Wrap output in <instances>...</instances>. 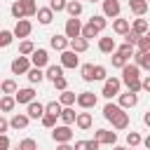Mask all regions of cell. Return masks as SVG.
Masks as SVG:
<instances>
[{"instance_id":"cell-1","label":"cell","mask_w":150,"mask_h":150,"mask_svg":"<svg viewBox=\"0 0 150 150\" xmlns=\"http://www.w3.org/2000/svg\"><path fill=\"white\" fill-rule=\"evenodd\" d=\"M28 61H30L33 68H47V66H49V52H47L45 47H35L33 54L28 56Z\"/></svg>"},{"instance_id":"cell-2","label":"cell","mask_w":150,"mask_h":150,"mask_svg":"<svg viewBox=\"0 0 150 150\" xmlns=\"http://www.w3.org/2000/svg\"><path fill=\"white\" fill-rule=\"evenodd\" d=\"M120 89H122V82H120V77H105L103 80V96L108 98V101H112L117 94H120Z\"/></svg>"},{"instance_id":"cell-3","label":"cell","mask_w":150,"mask_h":150,"mask_svg":"<svg viewBox=\"0 0 150 150\" xmlns=\"http://www.w3.org/2000/svg\"><path fill=\"white\" fill-rule=\"evenodd\" d=\"M52 138H54V143H70L73 141V129L70 127H66V124H56L54 129H52Z\"/></svg>"},{"instance_id":"cell-4","label":"cell","mask_w":150,"mask_h":150,"mask_svg":"<svg viewBox=\"0 0 150 150\" xmlns=\"http://www.w3.org/2000/svg\"><path fill=\"white\" fill-rule=\"evenodd\" d=\"M28 68H30L28 56H14V59H12V63H9L12 75H26V73H28Z\"/></svg>"},{"instance_id":"cell-5","label":"cell","mask_w":150,"mask_h":150,"mask_svg":"<svg viewBox=\"0 0 150 150\" xmlns=\"http://www.w3.org/2000/svg\"><path fill=\"white\" fill-rule=\"evenodd\" d=\"M120 70H122V80H120L122 84H129L131 80H141V68L134 63H124Z\"/></svg>"},{"instance_id":"cell-6","label":"cell","mask_w":150,"mask_h":150,"mask_svg":"<svg viewBox=\"0 0 150 150\" xmlns=\"http://www.w3.org/2000/svg\"><path fill=\"white\" fill-rule=\"evenodd\" d=\"M96 94L94 91H82V94H77L75 96V103L82 108V110H91V108H96Z\"/></svg>"},{"instance_id":"cell-7","label":"cell","mask_w":150,"mask_h":150,"mask_svg":"<svg viewBox=\"0 0 150 150\" xmlns=\"http://www.w3.org/2000/svg\"><path fill=\"white\" fill-rule=\"evenodd\" d=\"M94 141H96V143H105V145H115V143H117V131L96 129V131H94Z\"/></svg>"},{"instance_id":"cell-8","label":"cell","mask_w":150,"mask_h":150,"mask_svg":"<svg viewBox=\"0 0 150 150\" xmlns=\"http://www.w3.org/2000/svg\"><path fill=\"white\" fill-rule=\"evenodd\" d=\"M101 5H103V16L105 19H117L120 12H122L120 0H101Z\"/></svg>"},{"instance_id":"cell-9","label":"cell","mask_w":150,"mask_h":150,"mask_svg":"<svg viewBox=\"0 0 150 150\" xmlns=\"http://www.w3.org/2000/svg\"><path fill=\"white\" fill-rule=\"evenodd\" d=\"M80 30H82V21H80V19H75V16H70V19L66 21L63 35H66L68 40H73V38H80Z\"/></svg>"},{"instance_id":"cell-10","label":"cell","mask_w":150,"mask_h":150,"mask_svg":"<svg viewBox=\"0 0 150 150\" xmlns=\"http://www.w3.org/2000/svg\"><path fill=\"white\" fill-rule=\"evenodd\" d=\"M30 30H33V23H30L28 19H19V21H16V26H14V30H12V35H14V38H21V40H26V38L30 35Z\"/></svg>"},{"instance_id":"cell-11","label":"cell","mask_w":150,"mask_h":150,"mask_svg":"<svg viewBox=\"0 0 150 150\" xmlns=\"http://www.w3.org/2000/svg\"><path fill=\"white\" fill-rule=\"evenodd\" d=\"M30 101H35V89H33V87H23V89H16V94H14V103L28 105Z\"/></svg>"},{"instance_id":"cell-12","label":"cell","mask_w":150,"mask_h":150,"mask_svg":"<svg viewBox=\"0 0 150 150\" xmlns=\"http://www.w3.org/2000/svg\"><path fill=\"white\" fill-rule=\"evenodd\" d=\"M73 124H75L80 131H89V129H91V124H94V117H91V112H77Z\"/></svg>"},{"instance_id":"cell-13","label":"cell","mask_w":150,"mask_h":150,"mask_svg":"<svg viewBox=\"0 0 150 150\" xmlns=\"http://www.w3.org/2000/svg\"><path fill=\"white\" fill-rule=\"evenodd\" d=\"M77 66H80L77 54L70 52V49H63L61 52V68H77Z\"/></svg>"},{"instance_id":"cell-14","label":"cell","mask_w":150,"mask_h":150,"mask_svg":"<svg viewBox=\"0 0 150 150\" xmlns=\"http://www.w3.org/2000/svg\"><path fill=\"white\" fill-rule=\"evenodd\" d=\"M117 105L122 108V110H127V108H134V105H138V94H131V91H127V94H117Z\"/></svg>"},{"instance_id":"cell-15","label":"cell","mask_w":150,"mask_h":150,"mask_svg":"<svg viewBox=\"0 0 150 150\" xmlns=\"http://www.w3.org/2000/svg\"><path fill=\"white\" fill-rule=\"evenodd\" d=\"M45 115V105L40 103V101H30L28 105H26V117L28 120H40Z\"/></svg>"},{"instance_id":"cell-16","label":"cell","mask_w":150,"mask_h":150,"mask_svg":"<svg viewBox=\"0 0 150 150\" xmlns=\"http://www.w3.org/2000/svg\"><path fill=\"white\" fill-rule=\"evenodd\" d=\"M129 30H134V33H138V35H148V30H150V23H148V19L138 16V19H134V21L129 23Z\"/></svg>"},{"instance_id":"cell-17","label":"cell","mask_w":150,"mask_h":150,"mask_svg":"<svg viewBox=\"0 0 150 150\" xmlns=\"http://www.w3.org/2000/svg\"><path fill=\"white\" fill-rule=\"evenodd\" d=\"M134 66L141 70H150V52H134Z\"/></svg>"},{"instance_id":"cell-18","label":"cell","mask_w":150,"mask_h":150,"mask_svg":"<svg viewBox=\"0 0 150 150\" xmlns=\"http://www.w3.org/2000/svg\"><path fill=\"white\" fill-rule=\"evenodd\" d=\"M110 124H112V129H117V131H122V129H127L129 127V112H124V110H120L112 120H110Z\"/></svg>"},{"instance_id":"cell-19","label":"cell","mask_w":150,"mask_h":150,"mask_svg":"<svg viewBox=\"0 0 150 150\" xmlns=\"http://www.w3.org/2000/svg\"><path fill=\"white\" fill-rule=\"evenodd\" d=\"M7 122H9V129H16V131H19V129H26L30 120L26 117V112H16V115H12V120H7Z\"/></svg>"},{"instance_id":"cell-20","label":"cell","mask_w":150,"mask_h":150,"mask_svg":"<svg viewBox=\"0 0 150 150\" xmlns=\"http://www.w3.org/2000/svg\"><path fill=\"white\" fill-rule=\"evenodd\" d=\"M129 9L134 16H145L148 14V0H129Z\"/></svg>"},{"instance_id":"cell-21","label":"cell","mask_w":150,"mask_h":150,"mask_svg":"<svg viewBox=\"0 0 150 150\" xmlns=\"http://www.w3.org/2000/svg\"><path fill=\"white\" fill-rule=\"evenodd\" d=\"M68 49L75 52V54H82V52L89 49V42L84 38H73V40H68Z\"/></svg>"},{"instance_id":"cell-22","label":"cell","mask_w":150,"mask_h":150,"mask_svg":"<svg viewBox=\"0 0 150 150\" xmlns=\"http://www.w3.org/2000/svg\"><path fill=\"white\" fill-rule=\"evenodd\" d=\"M35 16H38V21H40L42 26H49V23L54 21V12H52L49 7H38Z\"/></svg>"},{"instance_id":"cell-23","label":"cell","mask_w":150,"mask_h":150,"mask_svg":"<svg viewBox=\"0 0 150 150\" xmlns=\"http://www.w3.org/2000/svg\"><path fill=\"white\" fill-rule=\"evenodd\" d=\"M49 47H52V49H56V52H63V49H68V38H66V35H56V33H54V35L49 38Z\"/></svg>"},{"instance_id":"cell-24","label":"cell","mask_w":150,"mask_h":150,"mask_svg":"<svg viewBox=\"0 0 150 150\" xmlns=\"http://www.w3.org/2000/svg\"><path fill=\"white\" fill-rule=\"evenodd\" d=\"M115 47H117L115 38H98V52L101 54H112Z\"/></svg>"},{"instance_id":"cell-25","label":"cell","mask_w":150,"mask_h":150,"mask_svg":"<svg viewBox=\"0 0 150 150\" xmlns=\"http://www.w3.org/2000/svg\"><path fill=\"white\" fill-rule=\"evenodd\" d=\"M75 91H70V89H66V91H61L59 94V103H61V108H73L75 105Z\"/></svg>"},{"instance_id":"cell-26","label":"cell","mask_w":150,"mask_h":150,"mask_svg":"<svg viewBox=\"0 0 150 150\" xmlns=\"http://www.w3.org/2000/svg\"><path fill=\"white\" fill-rule=\"evenodd\" d=\"M16 89H19V84H16V80H12V77L0 82V94H5V96H14Z\"/></svg>"},{"instance_id":"cell-27","label":"cell","mask_w":150,"mask_h":150,"mask_svg":"<svg viewBox=\"0 0 150 150\" xmlns=\"http://www.w3.org/2000/svg\"><path fill=\"white\" fill-rule=\"evenodd\" d=\"M26 77H28V82H30V84H40V82L45 80V70H42V68H33V66H30V68H28V73H26Z\"/></svg>"},{"instance_id":"cell-28","label":"cell","mask_w":150,"mask_h":150,"mask_svg":"<svg viewBox=\"0 0 150 150\" xmlns=\"http://www.w3.org/2000/svg\"><path fill=\"white\" fill-rule=\"evenodd\" d=\"M75 108H61V112H59V120L66 124V127H70L73 122H75Z\"/></svg>"},{"instance_id":"cell-29","label":"cell","mask_w":150,"mask_h":150,"mask_svg":"<svg viewBox=\"0 0 150 150\" xmlns=\"http://www.w3.org/2000/svg\"><path fill=\"white\" fill-rule=\"evenodd\" d=\"M19 2H21V9H23V16L26 19L35 16V12H38V2L35 0H19Z\"/></svg>"},{"instance_id":"cell-30","label":"cell","mask_w":150,"mask_h":150,"mask_svg":"<svg viewBox=\"0 0 150 150\" xmlns=\"http://www.w3.org/2000/svg\"><path fill=\"white\" fill-rule=\"evenodd\" d=\"M66 12L77 19V16L82 14V2H80V0H66Z\"/></svg>"},{"instance_id":"cell-31","label":"cell","mask_w":150,"mask_h":150,"mask_svg":"<svg viewBox=\"0 0 150 150\" xmlns=\"http://www.w3.org/2000/svg\"><path fill=\"white\" fill-rule=\"evenodd\" d=\"M61 75H63V68H61V66L49 63V66L45 68V80H52V82H54V80H56V77H61Z\"/></svg>"},{"instance_id":"cell-32","label":"cell","mask_w":150,"mask_h":150,"mask_svg":"<svg viewBox=\"0 0 150 150\" xmlns=\"http://www.w3.org/2000/svg\"><path fill=\"white\" fill-rule=\"evenodd\" d=\"M120 110H122V108H120L117 103H112V101H108V103L103 105V117H105V120L110 122V120H112V117H115V115H117Z\"/></svg>"},{"instance_id":"cell-33","label":"cell","mask_w":150,"mask_h":150,"mask_svg":"<svg viewBox=\"0 0 150 150\" xmlns=\"http://www.w3.org/2000/svg\"><path fill=\"white\" fill-rule=\"evenodd\" d=\"M89 23H91V26H94V28L101 33V30H105V26H108V19H105L103 14H94V16L89 19Z\"/></svg>"},{"instance_id":"cell-34","label":"cell","mask_w":150,"mask_h":150,"mask_svg":"<svg viewBox=\"0 0 150 150\" xmlns=\"http://www.w3.org/2000/svg\"><path fill=\"white\" fill-rule=\"evenodd\" d=\"M112 30H115L117 35H124V33L129 30V21H127V19H120V16L112 19Z\"/></svg>"},{"instance_id":"cell-35","label":"cell","mask_w":150,"mask_h":150,"mask_svg":"<svg viewBox=\"0 0 150 150\" xmlns=\"http://www.w3.org/2000/svg\"><path fill=\"white\" fill-rule=\"evenodd\" d=\"M14 105H16L14 103V96H5V94L0 96V112H12Z\"/></svg>"},{"instance_id":"cell-36","label":"cell","mask_w":150,"mask_h":150,"mask_svg":"<svg viewBox=\"0 0 150 150\" xmlns=\"http://www.w3.org/2000/svg\"><path fill=\"white\" fill-rule=\"evenodd\" d=\"M80 38H84V40L89 42L91 38H98V30H96L91 23H84V26H82V30H80Z\"/></svg>"},{"instance_id":"cell-37","label":"cell","mask_w":150,"mask_h":150,"mask_svg":"<svg viewBox=\"0 0 150 150\" xmlns=\"http://www.w3.org/2000/svg\"><path fill=\"white\" fill-rule=\"evenodd\" d=\"M115 52H117V54H120L122 59H127V61H129V59L134 56V52H136V47H131V45H127V42H124V45H120V47H115Z\"/></svg>"},{"instance_id":"cell-38","label":"cell","mask_w":150,"mask_h":150,"mask_svg":"<svg viewBox=\"0 0 150 150\" xmlns=\"http://www.w3.org/2000/svg\"><path fill=\"white\" fill-rule=\"evenodd\" d=\"M98 145H101V143H96L94 138H91V141H77V143L73 145V150H98Z\"/></svg>"},{"instance_id":"cell-39","label":"cell","mask_w":150,"mask_h":150,"mask_svg":"<svg viewBox=\"0 0 150 150\" xmlns=\"http://www.w3.org/2000/svg\"><path fill=\"white\" fill-rule=\"evenodd\" d=\"M80 75H82L84 82H94V63H84L80 68Z\"/></svg>"},{"instance_id":"cell-40","label":"cell","mask_w":150,"mask_h":150,"mask_svg":"<svg viewBox=\"0 0 150 150\" xmlns=\"http://www.w3.org/2000/svg\"><path fill=\"white\" fill-rule=\"evenodd\" d=\"M33 49H35V45H33L30 40H21V45H19V56H30Z\"/></svg>"},{"instance_id":"cell-41","label":"cell","mask_w":150,"mask_h":150,"mask_svg":"<svg viewBox=\"0 0 150 150\" xmlns=\"http://www.w3.org/2000/svg\"><path fill=\"white\" fill-rule=\"evenodd\" d=\"M141 141H143V136H141L138 131H129V134H127V145H129V148H138Z\"/></svg>"},{"instance_id":"cell-42","label":"cell","mask_w":150,"mask_h":150,"mask_svg":"<svg viewBox=\"0 0 150 150\" xmlns=\"http://www.w3.org/2000/svg\"><path fill=\"white\" fill-rule=\"evenodd\" d=\"M12 42H14V35H12V30H0V49L9 47Z\"/></svg>"},{"instance_id":"cell-43","label":"cell","mask_w":150,"mask_h":150,"mask_svg":"<svg viewBox=\"0 0 150 150\" xmlns=\"http://www.w3.org/2000/svg\"><path fill=\"white\" fill-rule=\"evenodd\" d=\"M45 112L59 117V112H61V103H59V101H49V103H45Z\"/></svg>"},{"instance_id":"cell-44","label":"cell","mask_w":150,"mask_h":150,"mask_svg":"<svg viewBox=\"0 0 150 150\" xmlns=\"http://www.w3.org/2000/svg\"><path fill=\"white\" fill-rule=\"evenodd\" d=\"M56 120H59L56 115H47V112L40 117V122H42V127H45V129H54V127H56Z\"/></svg>"},{"instance_id":"cell-45","label":"cell","mask_w":150,"mask_h":150,"mask_svg":"<svg viewBox=\"0 0 150 150\" xmlns=\"http://www.w3.org/2000/svg\"><path fill=\"white\" fill-rule=\"evenodd\" d=\"M9 12H12V16H14L16 21H19V19H26V16H23V9H21V2H19V0H14V2H12Z\"/></svg>"},{"instance_id":"cell-46","label":"cell","mask_w":150,"mask_h":150,"mask_svg":"<svg viewBox=\"0 0 150 150\" xmlns=\"http://www.w3.org/2000/svg\"><path fill=\"white\" fill-rule=\"evenodd\" d=\"M16 150H38V143H35V138H23V141H19Z\"/></svg>"},{"instance_id":"cell-47","label":"cell","mask_w":150,"mask_h":150,"mask_svg":"<svg viewBox=\"0 0 150 150\" xmlns=\"http://www.w3.org/2000/svg\"><path fill=\"white\" fill-rule=\"evenodd\" d=\"M134 47H138V52H150V38H148V35H141Z\"/></svg>"},{"instance_id":"cell-48","label":"cell","mask_w":150,"mask_h":150,"mask_svg":"<svg viewBox=\"0 0 150 150\" xmlns=\"http://www.w3.org/2000/svg\"><path fill=\"white\" fill-rule=\"evenodd\" d=\"M138 38H141V35H138V33H134V30H127V33H124V42H127V45H131V47L138 42Z\"/></svg>"},{"instance_id":"cell-49","label":"cell","mask_w":150,"mask_h":150,"mask_svg":"<svg viewBox=\"0 0 150 150\" xmlns=\"http://www.w3.org/2000/svg\"><path fill=\"white\" fill-rule=\"evenodd\" d=\"M105 77H108L105 66H94V80H105Z\"/></svg>"},{"instance_id":"cell-50","label":"cell","mask_w":150,"mask_h":150,"mask_svg":"<svg viewBox=\"0 0 150 150\" xmlns=\"http://www.w3.org/2000/svg\"><path fill=\"white\" fill-rule=\"evenodd\" d=\"M52 84H54V89H59V91H66V89H68V80H66L63 75H61V77H56Z\"/></svg>"},{"instance_id":"cell-51","label":"cell","mask_w":150,"mask_h":150,"mask_svg":"<svg viewBox=\"0 0 150 150\" xmlns=\"http://www.w3.org/2000/svg\"><path fill=\"white\" fill-rule=\"evenodd\" d=\"M49 9L52 12H63L66 9V0H49Z\"/></svg>"},{"instance_id":"cell-52","label":"cell","mask_w":150,"mask_h":150,"mask_svg":"<svg viewBox=\"0 0 150 150\" xmlns=\"http://www.w3.org/2000/svg\"><path fill=\"white\" fill-rule=\"evenodd\" d=\"M110 61H112V68H122L124 63H127V59H122L117 52H112V56H110Z\"/></svg>"},{"instance_id":"cell-53","label":"cell","mask_w":150,"mask_h":150,"mask_svg":"<svg viewBox=\"0 0 150 150\" xmlns=\"http://www.w3.org/2000/svg\"><path fill=\"white\" fill-rule=\"evenodd\" d=\"M9 148H12L9 136H7V134H0V150H9Z\"/></svg>"},{"instance_id":"cell-54","label":"cell","mask_w":150,"mask_h":150,"mask_svg":"<svg viewBox=\"0 0 150 150\" xmlns=\"http://www.w3.org/2000/svg\"><path fill=\"white\" fill-rule=\"evenodd\" d=\"M141 91H150V75L141 77Z\"/></svg>"},{"instance_id":"cell-55","label":"cell","mask_w":150,"mask_h":150,"mask_svg":"<svg viewBox=\"0 0 150 150\" xmlns=\"http://www.w3.org/2000/svg\"><path fill=\"white\" fill-rule=\"evenodd\" d=\"M7 129H9V122H7V120H5L2 115H0V134H5Z\"/></svg>"},{"instance_id":"cell-56","label":"cell","mask_w":150,"mask_h":150,"mask_svg":"<svg viewBox=\"0 0 150 150\" xmlns=\"http://www.w3.org/2000/svg\"><path fill=\"white\" fill-rule=\"evenodd\" d=\"M56 150H73L70 143H56Z\"/></svg>"},{"instance_id":"cell-57","label":"cell","mask_w":150,"mask_h":150,"mask_svg":"<svg viewBox=\"0 0 150 150\" xmlns=\"http://www.w3.org/2000/svg\"><path fill=\"white\" fill-rule=\"evenodd\" d=\"M112 150H127V148H124V145H117V143H115V145H112Z\"/></svg>"},{"instance_id":"cell-58","label":"cell","mask_w":150,"mask_h":150,"mask_svg":"<svg viewBox=\"0 0 150 150\" xmlns=\"http://www.w3.org/2000/svg\"><path fill=\"white\" fill-rule=\"evenodd\" d=\"M87 2H98V0H87Z\"/></svg>"},{"instance_id":"cell-59","label":"cell","mask_w":150,"mask_h":150,"mask_svg":"<svg viewBox=\"0 0 150 150\" xmlns=\"http://www.w3.org/2000/svg\"><path fill=\"white\" fill-rule=\"evenodd\" d=\"M127 150H136V148H127Z\"/></svg>"},{"instance_id":"cell-60","label":"cell","mask_w":150,"mask_h":150,"mask_svg":"<svg viewBox=\"0 0 150 150\" xmlns=\"http://www.w3.org/2000/svg\"><path fill=\"white\" fill-rule=\"evenodd\" d=\"M0 96H2V94H0Z\"/></svg>"}]
</instances>
